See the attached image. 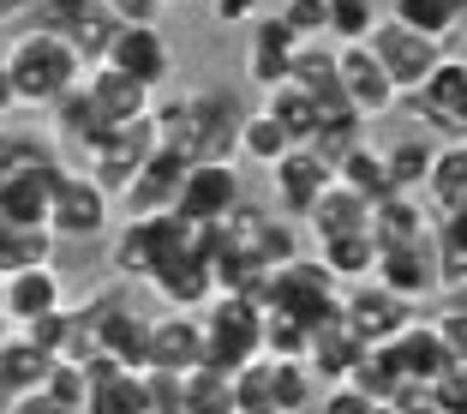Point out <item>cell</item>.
I'll return each mask as SVG.
<instances>
[{"label":"cell","mask_w":467,"mask_h":414,"mask_svg":"<svg viewBox=\"0 0 467 414\" xmlns=\"http://www.w3.org/2000/svg\"><path fill=\"white\" fill-rule=\"evenodd\" d=\"M156 133H162L168 151H180L186 163H234V144H240V102L222 84L204 90H186V97L156 102Z\"/></svg>","instance_id":"cell-1"},{"label":"cell","mask_w":467,"mask_h":414,"mask_svg":"<svg viewBox=\"0 0 467 414\" xmlns=\"http://www.w3.org/2000/svg\"><path fill=\"white\" fill-rule=\"evenodd\" d=\"M0 67H6V84H13L18 109H48L55 114L60 102L84 84V60L67 37L55 30H18L13 42H0Z\"/></svg>","instance_id":"cell-2"},{"label":"cell","mask_w":467,"mask_h":414,"mask_svg":"<svg viewBox=\"0 0 467 414\" xmlns=\"http://www.w3.org/2000/svg\"><path fill=\"white\" fill-rule=\"evenodd\" d=\"M401 109L420 133H431V144L467 138V55H443V67L413 97H401Z\"/></svg>","instance_id":"cell-3"},{"label":"cell","mask_w":467,"mask_h":414,"mask_svg":"<svg viewBox=\"0 0 467 414\" xmlns=\"http://www.w3.org/2000/svg\"><path fill=\"white\" fill-rule=\"evenodd\" d=\"M240 163H192L186 168V186H180L174 217L186 228H228L240 217Z\"/></svg>","instance_id":"cell-4"},{"label":"cell","mask_w":467,"mask_h":414,"mask_svg":"<svg viewBox=\"0 0 467 414\" xmlns=\"http://www.w3.org/2000/svg\"><path fill=\"white\" fill-rule=\"evenodd\" d=\"M102 228H109V186H97L84 168H67L48 198V235L67 247H90Z\"/></svg>","instance_id":"cell-5"},{"label":"cell","mask_w":467,"mask_h":414,"mask_svg":"<svg viewBox=\"0 0 467 414\" xmlns=\"http://www.w3.org/2000/svg\"><path fill=\"white\" fill-rule=\"evenodd\" d=\"M366 48H371V60H378V67L389 72V84H396L401 97H413V90H420V84H426L431 72L443 67V55H450L443 42L420 37V30H408V25H396L389 13H384V25L371 30Z\"/></svg>","instance_id":"cell-6"},{"label":"cell","mask_w":467,"mask_h":414,"mask_svg":"<svg viewBox=\"0 0 467 414\" xmlns=\"http://www.w3.org/2000/svg\"><path fill=\"white\" fill-rule=\"evenodd\" d=\"M102 67H114L120 79H132L138 90L162 97L168 79H174V42H168L162 25H120V37H114Z\"/></svg>","instance_id":"cell-7"},{"label":"cell","mask_w":467,"mask_h":414,"mask_svg":"<svg viewBox=\"0 0 467 414\" xmlns=\"http://www.w3.org/2000/svg\"><path fill=\"white\" fill-rule=\"evenodd\" d=\"M192 235H198V228H186L180 217H126L120 240H114V271H120V276H144V282H150L156 264L174 259Z\"/></svg>","instance_id":"cell-8"},{"label":"cell","mask_w":467,"mask_h":414,"mask_svg":"<svg viewBox=\"0 0 467 414\" xmlns=\"http://www.w3.org/2000/svg\"><path fill=\"white\" fill-rule=\"evenodd\" d=\"M336 186V168L324 163L317 151H306V144H294L282 163L270 168V193H275V217L288 222H306L317 210V198Z\"/></svg>","instance_id":"cell-9"},{"label":"cell","mask_w":467,"mask_h":414,"mask_svg":"<svg viewBox=\"0 0 467 414\" xmlns=\"http://www.w3.org/2000/svg\"><path fill=\"white\" fill-rule=\"evenodd\" d=\"M408 324H413L408 301H396L384 282H354V289L342 294V331L354 336V343H366V348L396 343Z\"/></svg>","instance_id":"cell-10"},{"label":"cell","mask_w":467,"mask_h":414,"mask_svg":"<svg viewBox=\"0 0 467 414\" xmlns=\"http://www.w3.org/2000/svg\"><path fill=\"white\" fill-rule=\"evenodd\" d=\"M336 90H342V102L359 121H384V114L401 109V90L371 60V48H336Z\"/></svg>","instance_id":"cell-11"},{"label":"cell","mask_w":467,"mask_h":414,"mask_svg":"<svg viewBox=\"0 0 467 414\" xmlns=\"http://www.w3.org/2000/svg\"><path fill=\"white\" fill-rule=\"evenodd\" d=\"M60 306H72V301H67V276H60L55 264H30V271L0 282V313H6L13 331H30V324H42V318L60 313Z\"/></svg>","instance_id":"cell-12"},{"label":"cell","mask_w":467,"mask_h":414,"mask_svg":"<svg viewBox=\"0 0 467 414\" xmlns=\"http://www.w3.org/2000/svg\"><path fill=\"white\" fill-rule=\"evenodd\" d=\"M186 168H192V163L162 144V151H156L150 163L120 186V210H126V217H174L180 186H186Z\"/></svg>","instance_id":"cell-13"},{"label":"cell","mask_w":467,"mask_h":414,"mask_svg":"<svg viewBox=\"0 0 467 414\" xmlns=\"http://www.w3.org/2000/svg\"><path fill=\"white\" fill-rule=\"evenodd\" d=\"M378 282H384L389 294H396V301H426L431 289H438L443 282V264H438V240H408V247H384L378 252Z\"/></svg>","instance_id":"cell-14"},{"label":"cell","mask_w":467,"mask_h":414,"mask_svg":"<svg viewBox=\"0 0 467 414\" xmlns=\"http://www.w3.org/2000/svg\"><path fill=\"white\" fill-rule=\"evenodd\" d=\"M144 366L150 373H174L186 378L192 366H204V324L192 313H168L144 331Z\"/></svg>","instance_id":"cell-15"},{"label":"cell","mask_w":467,"mask_h":414,"mask_svg":"<svg viewBox=\"0 0 467 414\" xmlns=\"http://www.w3.org/2000/svg\"><path fill=\"white\" fill-rule=\"evenodd\" d=\"M294 48H300V37H294L275 13H264L258 25L246 30V60H240V72H246L252 90H275V84H288Z\"/></svg>","instance_id":"cell-16"},{"label":"cell","mask_w":467,"mask_h":414,"mask_svg":"<svg viewBox=\"0 0 467 414\" xmlns=\"http://www.w3.org/2000/svg\"><path fill=\"white\" fill-rule=\"evenodd\" d=\"M150 289L162 294L174 313H186V306L210 301V289H216V271H210V247H204V240H186L174 259H162V264L150 271Z\"/></svg>","instance_id":"cell-17"},{"label":"cell","mask_w":467,"mask_h":414,"mask_svg":"<svg viewBox=\"0 0 467 414\" xmlns=\"http://www.w3.org/2000/svg\"><path fill=\"white\" fill-rule=\"evenodd\" d=\"M84 373H90L84 414H150V385H144L138 366H120V360L97 355V360H84Z\"/></svg>","instance_id":"cell-18"},{"label":"cell","mask_w":467,"mask_h":414,"mask_svg":"<svg viewBox=\"0 0 467 414\" xmlns=\"http://www.w3.org/2000/svg\"><path fill=\"white\" fill-rule=\"evenodd\" d=\"M389 355H396V366H401L408 385H438V378L455 366V355H450V343H443L438 324H408V331L389 343Z\"/></svg>","instance_id":"cell-19"},{"label":"cell","mask_w":467,"mask_h":414,"mask_svg":"<svg viewBox=\"0 0 467 414\" xmlns=\"http://www.w3.org/2000/svg\"><path fill=\"white\" fill-rule=\"evenodd\" d=\"M389 18L443 42V48H455V37L467 30V0H389Z\"/></svg>","instance_id":"cell-20"},{"label":"cell","mask_w":467,"mask_h":414,"mask_svg":"<svg viewBox=\"0 0 467 414\" xmlns=\"http://www.w3.org/2000/svg\"><path fill=\"white\" fill-rule=\"evenodd\" d=\"M336 186H348V193H359L371 210L384 205V198H396V186H389V168H384V144H354V151L336 163Z\"/></svg>","instance_id":"cell-21"},{"label":"cell","mask_w":467,"mask_h":414,"mask_svg":"<svg viewBox=\"0 0 467 414\" xmlns=\"http://www.w3.org/2000/svg\"><path fill=\"white\" fill-rule=\"evenodd\" d=\"M312 235L317 240H342V235H371V205L359 193H348V186H330V193L317 198L312 217Z\"/></svg>","instance_id":"cell-22"},{"label":"cell","mask_w":467,"mask_h":414,"mask_svg":"<svg viewBox=\"0 0 467 414\" xmlns=\"http://www.w3.org/2000/svg\"><path fill=\"white\" fill-rule=\"evenodd\" d=\"M258 109L270 114V121H282V133H288L294 144H312V133H317V121H324V109H330V102L306 97L300 84H275V90H264Z\"/></svg>","instance_id":"cell-23"},{"label":"cell","mask_w":467,"mask_h":414,"mask_svg":"<svg viewBox=\"0 0 467 414\" xmlns=\"http://www.w3.org/2000/svg\"><path fill=\"white\" fill-rule=\"evenodd\" d=\"M431 156H438V144H431L426 133H408V138H396V144H384L389 186H396V193H426V180H431Z\"/></svg>","instance_id":"cell-24"},{"label":"cell","mask_w":467,"mask_h":414,"mask_svg":"<svg viewBox=\"0 0 467 414\" xmlns=\"http://www.w3.org/2000/svg\"><path fill=\"white\" fill-rule=\"evenodd\" d=\"M462 198H467V138H455V144H438V156H431L426 205H431V217H443V210H455Z\"/></svg>","instance_id":"cell-25"},{"label":"cell","mask_w":467,"mask_h":414,"mask_svg":"<svg viewBox=\"0 0 467 414\" xmlns=\"http://www.w3.org/2000/svg\"><path fill=\"white\" fill-rule=\"evenodd\" d=\"M240 163H258V168H275L282 156L294 151V138L282 133V121H270L264 109H246V121H240Z\"/></svg>","instance_id":"cell-26"},{"label":"cell","mask_w":467,"mask_h":414,"mask_svg":"<svg viewBox=\"0 0 467 414\" xmlns=\"http://www.w3.org/2000/svg\"><path fill=\"white\" fill-rule=\"evenodd\" d=\"M317 264L336 282H366L378 271V240L371 235H342V240H317Z\"/></svg>","instance_id":"cell-27"},{"label":"cell","mask_w":467,"mask_h":414,"mask_svg":"<svg viewBox=\"0 0 467 414\" xmlns=\"http://www.w3.org/2000/svg\"><path fill=\"white\" fill-rule=\"evenodd\" d=\"M324 13H330L336 48H366L371 30L384 25V0H324Z\"/></svg>","instance_id":"cell-28"},{"label":"cell","mask_w":467,"mask_h":414,"mask_svg":"<svg viewBox=\"0 0 467 414\" xmlns=\"http://www.w3.org/2000/svg\"><path fill=\"white\" fill-rule=\"evenodd\" d=\"M48 366H55V360L42 355L30 336H13V343L0 348V385H6V397H25V390H36L42 378H48Z\"/></svg>","instance_id":"cell-29"},{"label":"cell","mask_w":467,"mask_h":414,"mask_svg":"<svg viewBox=\"0 0 467 414\" xmlns=\"http://www.w3.org/2000/svg\"><path fill=\"white\" fill-rule=\"evenodd\" d=\"M264 366H270V402H275V414H306V409H312L317 378H312L306 360H264Z\"/></svg>","instance_id":"cell-30"},{"label":"cell","mask_w":467,"mask_h":414,"mask_svg":"<svg viewBox=\"0 0 467 414\" xmlns=\"http://www.w3.org/2000/svg\"><path fill=\"white\" fill-rule=\"evenodd\" d=\"M48 247H55L48 228H13V222H0V282L30 271V264H48Z\"/></svg>","instance_id":"cell-31"},{"label":"cell","mask_w":467,"mask_h":414,"mask_svg":"<svg viewBox=\"0 0 467 414\" xmlns=\"http://www.w3.org/2000/svg\"><path fill=\"white\" fill-rule=\"evenodd\" d=\"M36 390L55 402V414H84V402H90V373H84L78 360H55Z\"/></svg>","instance_id":"cell-32"},{"label":"cell","mask_w":467,"mask_h":414,"mask_svg":"<svg viewBox=\"0 0 467 414\" xmlns=\"http://www.w3.org/2000/svg\"><path fill=\"white\" fill-rule=\"evenodd\" d=\"M270 13V0H210V25L216 30H252Z\"/></svg>","instance_id":"cell-33"},{"label":"cell","mask_w":467,"mask_h":414,"mask_svg":"<svg viewBox=\"0 0 467 414\" xmlns=\"http://www.w3.org/2000/svg\"><path fill=\"white\" fill-rule=\"evenodd\" d=\"M90 6H97V0H36V30H55V37H67V30L78 25Z\"/></svg>","instance_id":"cell-34"},{"label":"cell","mask_w":467,"mask_h":414,"mask_svg":"<svg viewBox=\"0 0 467 414\" xmlns=\"http://www.w3.org/2000/svg\"><path fill=\"white\" fill-rule=\"evenodd\" d=\"M97 6L114 25H162V13H168V0H97Z\"/></svg>","instance_id":"cell-35"},{"label":"cell","mask_w":467,"mask_h":414,"mask_svg":"<svg viewBox=\"0 0 467 414\" xmlns=\"http://www.w3.org/2000/svg\"><path fill=\"white\" fill-rule=\"evenodd\" d=\"M431 402H438V414H467V366L462 360L431 385Z\"/></svg>","instance_id":"cell-36"},{"label":"cell","mask_w":467,"mask_h":414,"mask_svg":"<svg viewBox=\"0 0 467 414\" xmlns=\"http://www.w3.org/2000/svg\"><path fill=\"white\" fill-rule=\"evenodd\" d=\"M378 402L366 397V390H354V385H330L324 390V402H317V414H371Z\"/></svg>","instance_id":"cell-37"},{"label":"cell","mask_w":467,"mask_h":414,"mask_svg":"<svg viewBox=\"0 0 467 414\" xmlns=\"http://www.w3.org/2000/svg\"><path fill=\"white\" fill-rule=\"evenodd\" d=\"M6 414H55V402L42 397V390H25V397L6 402Z\"/></svg>","instance_id":"cell-38"},{"label":"cell","mask_w":467,"mask_h":414,"mask_svg":"<svg viewBox=\"0 0 467 414\" xmlns=\"http://www.w3.org/2000/svg\"><path fill=\"white\" fill-rule=\"evenodd\" d=\"M25 13H36V0H0V18H25Z\"/></svg>","instance_id":"cell-39"},{"label":"cell","mask_w":467,"mask_h":414,"mask_svg":"<svg viewBox=\"0 0 467 414\" xmlns=\"http://www.w3.org/2000/svg\"><path fill=\"white\" fill-rule=\"evenodd\" d=\"M18 102H13V84H6V67H0V114H13Z\"/></svg>","instance_id":"cell-40"},{"label":"cell","mask_w":467,"mask_h":414,"mask_svg":"<svg viewBox=\"0 0 467 414\" xmlns=\"http://www.w3.org/2000/svg\"><path fill=\"white\" fill-rule=\"evenodd\" d=\"M13 343V324H6V313H0V348Z\"/></svg>","instance_id":"cell-41"},{"label":"cell","mask_w":467,"mask_h":414,"mask_svg":"<svg viewBox=\"0 0 467 414\" xmlns=\"http://www.w3.org/2000/svg\"><path fill=\"white\" fill-rule=\"evenodd\" d=\"M371 414H396V409H389V402H378V409H371Z\"/></svg>","instance_id":"cell-42"},{"label":"cell","mask_w":467,"mask_h":414,"mask_svg":"<svg viewBox=\"0 0 467 414\" xmlns=\"http://www.w3.org/2000/svg\"><path fill=\"white\" fill-rule=\"evenodd\" d=\"M275 6H288V0H270V13H275Z\"/></svg>","instance_id":"cell-43"},{"label":"cell","mask_w":467,"mask_h":414,"mask_svg":"<svg viewBox=\"0 0 467 414\" xmlns=\"http://www.w3.org/2000/svg\"><path fill=\"white\" fill-rule=\"evenodd\" d=\"M168 6H174V0H168Z\"/></svg>","instance_id":"cell-44"}]
</instances>
